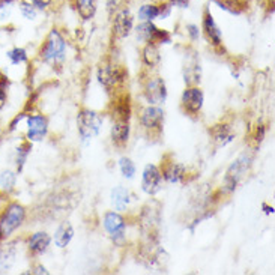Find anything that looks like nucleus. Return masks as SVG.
<instances>
[{"instance_id": "nucleus-1", "label": "nucleus", "mask_w": 275, "mask_h": 275, "mask_svg": "<svg viewBox=\"0 0 275 275\" xmlns=\"http://www.w3.org/2000/svg\"><path fill=\"white\" fill-rule=\"evenodd\" d=\"M253 164V155L245 152L239 155L233 164L230 165L225 171L224 180H222V193H233L241 182V179L248 173L250 167Z\"/></svg>"}, {"instance_id": "nucleus-2", "label": "nucleus", "mask_w": 275, "mask_h": 275, "mask_svg": "<svg viewBox=\"0 0 275 275\" xmlns=\"http://www.w3.org/2000/svg\"><path fill=\"white\" fill-rule=\"evenodd\" d=\"M26 218V209L18 203H11L0 215V241L11 236Z\"/></svg>"}, {"instance_id": "nucleus-3", "label": "nucleus", "mask_w": 275, "mask_h": 275, "mask_svg": "<svg viewBox=\"0 0 275 275\" xmlns=\"http://www.w3.org/2000/svg\"><path fill=\"white\" fill-rule=\"evenodd\" d=\"M77 126H78L81 140L84 143H87L100 134V129L103 126V117L97 111L84 109L77 116Z\"/></svg>"}, {"instance_id": "nucleus-4", "label": "nucleus", "mask_w": 275, "mask_h": 275, "mask_svg": "<svg viewBox=\"0 0 275 275\" xmlns=\"http://www.w3.org/2000/svg\"><path fill=\"white\" fill-rule=\"evenodd\" d=\"M128 77V72L125 71L123 66L116 65L113 62L101 63L98 68V81L106 87V89H114L119 84H122Z\"/></svg>"}, {"instance_id": "nucleus-5", "label": "nucleus", "mask_w": 275, "mask_h": 275, "mask_svg": "<svg viewBox=\"0 0 275 275\" xmlns=\"http://www.w3.org/2000/svg\"><path fill=\"white\" fill-rule=\"evenodd\" d=\"M65 39L63 36L59 33V30L53 29L47 38L45 45L41 50V57L45 62H59L63 60L65 57Z\"/></svg>"}, {"instance_id": "nucleus-6", "label": "nucleus", "mask_w": 275, "mask_h": 275, "mask_svg": "<svg viewBox=\"0 0 275 275\" xmlns=\"http://www.w3.org/2000/svg\"><path fill=\"white\" fill-rule=\"evenodd\" d=\"M163 185V174L161 170L154 164H148L143 170V177H142V188L146 194L155 196Z\"/></svg>"}, {"instance_id": "nucleus-7", "label": "nucleus", "mask_w": 275, "mask_h": 275, "mask_svg": "<svg viewBox=\"0 0 275 275\" xmlns=\"http://www.w3.org/2000/svg\"><path fill=\"white\" fill-rule=\"evenodd\" d=\"M145 97L151 106H160L167 100V87L161 77L149 78L145 86Z\"/></svg>"}, {"instance_id": "nucleus-8", "label": "nucleus", "mask_w": 275, "mask_h": 275, "mask_svg": "<svg viewBox=\"0 0 275 275\" xmlns=\"http://www.w3.org/2000/svg\"><path fill=\"white\" fill-rule=\"evenodd\" d=\"M125 227H126V222L120 214L107 212L104 215V228L107 230V233L116 244H122L125 241Z\"/></svg>"}, {"instance_id": "nucleus-9", "label": "nucleus", "mask_w": 275, "mask_h": 275, "mask_svg": "<svg viewBox=\"0 0 275 275\" xmlns=\"http://www.w3.org/2000/svg\"><path fill=\"white\" fill-rule=\"evenodd\" d=\"M200 77H202V68H200V62L196 53H188L185 55L184 60V80L188 86H196L197 83H200Z\"/></svg>"}, {"instance_id": "nucleus-10", "label": "nucleus", "mask_w": 275, "mask_h": 275, "mask_svg": "<svg viewBox=\"0 0 275 275\" xmlns=\"http://www.w3.org/2000/svg\"><path fill=\"white\" fill-rule=\"evenodd\" d=\"M203 101H205V95L196 86H190L182 94V107L188 113H193V114L199 113L203 107Z\"/></svg>"}, {"instance_id": "nucleus-11", "label": "nucleus", "mask_w": 275, "mask_h": 275, "mask_svg": "<svg viewBox=\"0 0 275 275\" xmlns=\"http://www.w3.org/2000/svg\"><path fill=\"white\" fill-rule=\"evenodd\" d=\"M163 120H164V111L157 106L146 107L142 113V117H140L143 128L148 131H160Z\"/></svg>"}, {"instance_id": "nucleus-12", "label": "nucleus", "mask_w": 275, "mask_h": 275, "mask_svg": "<svg viewBox=\"0 0 275 275\" xmlns=\"http://www.w3.org/2000/svg\"><path fill=\"white\" fill-rule=\"evenodd\" d=\"M27 139L30 142H38L42 140V137H45L47 129H49V123L47 119L42 114H33L27 117Z\"/></svg>"}, {"instance_id": "nucleus-13", "label": "nucleus", "mask_w": 275, "mask_h": 275, "mask_svg": "<svg viewBox=\"0 0 275 275\" xmlns=\"http://www.w3.org/2000/svg\"><path fill=\"white\" fill-rule=\"evenodd\" d=\"M132 30V15L128 9L116 12L113 20V32L117 38H126Z\"/></svg>"}, {"instance_id": "nucleus-14", "label": "nucleus", "mask_w": 275, "mask_h": 275, "mask_svg": "<svg viewBox=\"0 0 275 275\" xmlns=\"http://www.w3.org/2000/svg\"><path fill=\"white\" fill-rule=\"evenodd\" d=\"M129 137V120H114L111 126V140L117 146H123Z\"/></svg>"}, {"instance_id": "nucleus-15", "label": "nucleus", "mask_w": 275, "mask_h": 275, "mask_svg": "<svg viewBox=\"0 0 275 275\" xmlns=\"http://www.w3.org/2000/svg\"><path fill=\"white\" fill-rule=\"evenodd\" d=\"M185 173H187V168L184 164H179V163H165L164 168H163V176L167 182L170 184H177L180 182L184 177H185Z\"/></svg>"}, {"instance_id": "nucleus-16", "label": "nucleus", "mask_w": 275, "mask_h": 275, "mask_svg": "<svg viewBox=\"0 0 275 275\" xmlns=\"http://www.w3.org/2000/svg\"><path fill=\"white\" fill-rule=\"evenodd\" d=\"M52 239L50 236L45 233V232H38V233H33L29 239V250L33 253V254H42L47 251L49 245H50Z\"/></svg>"}, {"instance_id": "nucleus-17", "label": "nucleus", "mask_w": 275, "mask_h": 275, "mask_svg": "<svg viewBox=\"0 0 275 275\" xmlns=\"http://www.w3.org/2000/svg\"><path fill=\"white\" fill-rule=\"evenodd\" d=\"M211 135H212V140L217 146H225L228 145L233 139H235V134L232 131V128L228 125H215L212 129H211Z\"/></svg>"}, {"instance_id": "nucleus-18", "label": "nucleus", "mask_w": 275, "mask_h": 275, "mask_svg": "<svg viewBox=\"0 0 275 275\" xmlns=\"http://www.w3.org/2000/svg\"><path fill=\"white\" fill-rule=\"evenodd\" d=\"M129 197H131V194L125 187H116L111 191V203H113L114 209L117 212H123L129 205V200H131Z\"/></svg>"}, {"instance_id": "nucleus-19", "label": "nucleus", "mask_w": 275, "mask_h": 275, "mask_svg": "<svg viewBox=\"0 0 275 275\" xmlns=\"http://www.w3.org/2000/svg\"><path fill=\"white\" fill-rule=\"evenodd\" d=\"M74 238V228L69 222H62L55 233V244L59 248H65Z\"/></svg>"}, {"instance_id": "nucleus-20", "label": "nucleus", "mask_w": 275, "mask_h": 275, "mask_svg": "<svg viewBox=\"0 0 275 275\" xmlns=\"http://www.w3.org/2000/svg\"><path fill=\"white\" fill-rule=\"evenodd\" d=\"M203 26H205V32H206L208 38L211 39V42H212L214 45H220L221 44V30H220V27L215 24V21H214V18H212V15H211L209 12L205 15Z\"/></svg>"}, {"instance_id": "nucleus-21", "label": "nucleus", "mask_w": 275, "mask_h": 275, "mask_svg": "<svg viewBox=\"0 0 275 275\" xmlns=\"http://www.w3.org/2000/svg\"><path fill=\"white\" fill-rule=\"evenodd\" d=\"M143 62L145 65L151 66V68H155L160 65L161 62V55H160V50H158V45L155 42H149L145 49H143Z\"/></svg>"}, {"instance_id": "nucleus-22", "label": "nucleus", "mask_w": 275, "mask_h": 275, "mask_svg": "<svg viewBox=\"0 0 275 275\" xmlns=\"http://www.w3.org/2000/svg\"><path fill=\"white\" fill-rule=\"evenodd\" d=\"M113 117H114V120H129V117H131V106H129V101L126 98L117 100L114 103Z\"/></svg>"}, {"instance_id": "nucleus-23", "label": "nucleus", "mask_w": 275, "mask_h": 275, "mask_svg": "<svg viewBox=\"0 0 275 275\" xmlns=\"http://www.w3.org/2000/svg\"><path fill=\"white\" fill-rule=\"evenodd\" d=\"M77 9L83 20H90L97 12V0H77Z\"/></svg>"}, {"instance_id": "nucleus-24", "label": "nucleus", "mask_w": 275, "mask_h": 275, "mask_svg": "<svg viewBox=\"0 0 275 275\" xmlns=\"http://www.w3.org/2000/svg\"><path fill=\"white\" fill-rule=\"evenodd\" d=\"M157 29H158V27H155L152 21H145V23H142V24L137 27V38H139L140 41H148V42H151Z\"/></svg>"}, {"instance_id": "nucleus-25", "label": "nucleus", "mask_w": 275, "mask_h": 275, "mask_svg": "<svg viewBox=\"0 0 275 275\" xmlns=\"http://www.w3.org/2000/svg\"><path fill=\"white\" fill-rule=\"evenodd\" d=\"M160 17V8L155 5H143L139 9V18L142 21H152Z\"/></svg>"}, {"instance_id": "nucleus-26", "label": "nucleus", "mask_w": 275, "mask_h": 275, "mask_svg": "<svg viewBox=\"0 0 275 275\" xmlns=\"http://www.w3.org/2000/svg\"><path fill=\"white\" fill-rule=\"evenodd\" d=\"M17 182V174L11 170H5L0 173V188L5 190L6 193L12 191Z\"/></svg>"}, {"instance_id": "nucleus-27", "label": "nucleus", "mask_w": 275, "mask_h": 275, "mask_svg": "<svg viewBox=\"0 0 275 275\" xmlns=\"http://www.w3.org/2000/svg\"><path fill=\"white\" fill-rule=\"evenodd\" d=\"M30 149H32V145H30V143H23V145L17 149V170H18V173L23 170L24 163H26V158H27V155L30 154Z\"/></svg>"}, {"instance_id": "nucleus-28", "label": "nucleus", "mask_w": 275, "mask_h": 275, "mask_svg": "<svg viewBox=\"0 0 275 275\" xmlns=\"http://www.w3.org/2000/svg\"><path fill=\"white\" fill-rule=\"evenodd\" d=\"M119 167H120V171H122L123 177H126V179H131L135 174V165L126 157L119 160Z\"/></svg>"}, {"instance_id": "nucleus-29", "label": "nucleus", "mask_w": 275, "mask_h": 275, "mask_svg": "<svg viewBox=\"0 0 275 275\" xmlns=\"http://www.w3.org/2000/svg\"><path fill=\"white\" fill-rule=\"evenodd\" d=\"M8 59L12 62V65H18L27 60V53L24 49H14L11 52H8Z\"/></svg>"}, {"instance_id": "nucleus-30", "label": "nucleus", "mask_w": 275, "mask_h": 275, "mask_svg": "<svg viewBox=\"0 0 275 275\" xmlns=\"http://www.w3.org/2000/svg\"><path fill=\"white\" fill-rule=\"evenodd\" d=\"M20 9H21V14L27 18V20H35L36 18V9L33 5H29V3H21L20 5Z\"/></svg>"}, {"instance_id": "nucleus-31", "label": "nucleus", "mask_w": 275, "mask_h": 275, "mask_svg": "<svg viewBox=\"0 0 275 275\" xmlns=\"http://www.w3.org/2000/svg\"><path fill=\"white\" fill-rule=\"evenodd\" d=\"M187 30H188V33H190V36H191V39H193V41L199 39V36H200V30H199V27H197L196 24H188V26H187Z\"/></svg>"}, {"instance_id": "nucleus-32", "label": "nucleus", "mask_w": 275, "mask_h": 275, "mask_svg": "<svg viewBox=\"0 0 275 275\" xmlns=\"http://www.w3.org/2000/svg\"><path fill=\"white\" fill-rule=\"evenodd\" d=\"M32 3H33V6L38 8V9H45V8L50 6L52 0H32Z\"/></svg>"}, {"instance_id": "nucleus-33", "label": "nucleus", "mask_w": 275, "mask_h": 275, "mask_svg": "<svg viewBox=\"0 0 275 275\" xmlns=\"http://www.w3.org/2000/svg\"><path fill=\"white\" fill-rule=\"evenodd\" d=\"M265 132H266L265 126H263V125H259V126H257V132H256V142H257V143H262V142H263Z\"/></svg>"}, {"instance_id": "nucleus-34", "label": "nucleus", "mask_w": 275, "mask_h": 275, "mask_svg": "<svg viewBox=\"0 0 275 275\" xmlns=\"http://www.w3.org/2000/svg\"><path fill=\"white\" fill-rule=\"evenodd\" d=\"M117 5H119V0H109V2H107V9H109L110 14L114 12V9L117 8Z\"/></svg>"}, {"instance_id": "nucleus-35", "label": "nucleus", "mask_w": 275, "mask_h": 275, "mask_svg": "<svg viewBox=\"0 0 275 275\" xmlns=\"http://www.w3.org/2000/svg\"><path fill=\"white\" fill-rule=\"evenodd\" d=\"M170 2L179 8H188V0H170Z\"/></svg>"}, {"instance_id": "nucleus-36", "label": "nucleus", "mask_w": 275, "mask_h": 275, "mask_svg": "<svg viewBox=\"0 0 275 275\" xmlns=\"http://www.w3.org/2000/svg\"><path fill=\"white\" fill-rule=\"evenodd\" d=\"M168 14H170V6L168 5H163V8H160V15L164 18Z\"/></svg>"}, {"instance_id": "nucleus-37", "label": "nucleus", "mask_w": 275, "mask_h": 275, "mask_svg": "<svg viewBox=\"0 0 275 275\" xmlns=\"http://www.w3.org/2000/svg\"><path fill=\"white\" fill-rule=\"evenodd\" d=\"M33 274H45V275H47V274H49V271H47V269H45L44 266H41V265H39V266L36 268V271H35Z\"/></svg>"}, {"instance_id": "nucleus-38", "label": "nucleus", "mask_w": 275, "mask_h": 275, "mask_svg": "<svg viewBox=\"0 0 275 275\" xmlns=\"http://www.w3.org/2000/svg\"><path fill=\"white\" fill-rule=\"evenodd\" d=\"M263 209H265V212L266 214H274V208L271 206V208H268L266 205H263Z\"/></svg>"}]
</instances>
